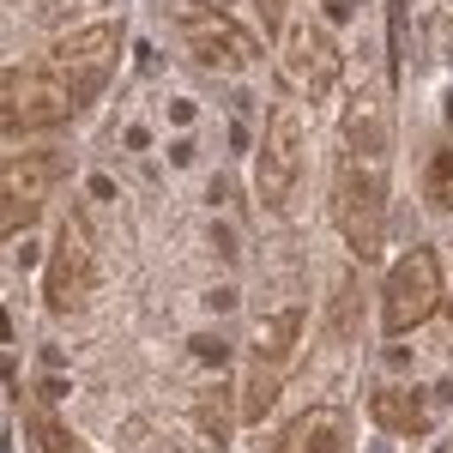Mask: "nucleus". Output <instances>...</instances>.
Returning a JSON list of instances; mask_svg holds the SVG:
<instances>
[{
	"mask_svg": "<svg viewBox=\"0 0 453 453\" xmlns=\"http://www.w3.org/2000/svg\"><path fill=\"white\" fill-rule=\"evenodd\" d=\"M429 290H435V266H429V254H411L405 260V273L393 279V303H387V320L393 326H411L418 320V303H429Z\"/></svg>",
	"mask_w": 453,
	"mask_h": 453,
	"instance_id": "1",
	"label": "nucleus"
},
{
	"mask_svg": "<svg viewBox=\"0 0 453 453\" xmlns=\"http://www.w3.org/2000/svg\"><path fill=\"white\" fill-rule=\"evenodd\" d=\"M91 248L79 236V224H67V236H61V266H55V279H49V296H55V309H67L73 296H79V284L91 279Z\"/></svg>",
	"mask_w": 453,
	"mask_h": 453,
	"instance_id": "2",
	"label": "nucleus"
},
{
	"mask_svg": "<svg viewBox=\"0 0 453 453\" xmlns=\"http://www.w3.org/2000/svg\"><path fill=\"white\" fill-rule=\"evenodd\" d=\"M345 448V435H339V418H326V411H314L290 429V453H339Z\"/></svg>",
	"mask_w": 453,
	"mask_h": 453,
	"instance_id": "3",
	"label": "nucleus"
},
{
	"mask_svg": "<svg viewBox=\"0 0 453 453\" xmlns=\"http://www.w3.org/2000/svg\"><path fill=\"white\" fill-rule=\"evenodd\" d=\"M290 157H296V151H290V134H273V145H266V164H260V194H266V200H284V188H290V170H296V164H290Z\"/></svg>",
	"mask_w": 453,
	"mask_h": 453,
	"instance_id": "4",
	"label": "nucleus"
},
{
	"mask_svg": "<svg viewBox=\"0 0 453 453\" xmlns=\"http://www.w3.org/2000/svg\"><path fill=\"white\" fill-rule=\"evenodd\" d=\"M31 435H42V453H73V441L55 429L49 418H31Z\"/></svg>",
	"mask_w": 453,
	"mask_h": 453,
	"instance_id": "5",
	"label": "nucleus"
},
{
	"mask_svg": "<svg viewBox=\"0 0 453 453\" xmlns=\"http://www.w3.org/2000/svg\"><path fill=\"white\" fill-rule=\"evenodd\" d=\"M260 6H266V19H273V25H279V12H284V0H260Z\"/></svg>",
	"mask_w": 453,
	"mask_h": 453,
	"instance_id": "6",
	"label": "nucleus"
}]
</instances>
